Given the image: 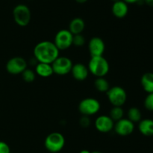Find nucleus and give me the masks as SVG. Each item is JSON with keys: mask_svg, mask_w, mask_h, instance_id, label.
Listing matches in <instances>:
<instances>
[{"mask_svg": "<svg viewBox=\"0 0 153 153\" xmlns=\"http://www.w3.org/2000/svg\"><path fill=\"white\" fill-rule=\"evenodd\" d=\"M59 56V50L54 42L43 40L39 42L34 48V57L38 62L52 64Z\"/></svg>", "mask_w": 153, "mask_h": 153, "instance_id": "1", "label": "nucleus"}, {"mask_svg": "<svg viewBox=\"0 0 153 153\" xmlns=\"http://www.w3.org/2000/svg\"><path fill=\"white\" fill-rule=\"evenodd\" d=\"M88 70L96 77H104L109 71V63L103 56H93L88 63Z\"/></svg>", "mask_w": 153, "mask_h": 153, "instance_id": "2", "label": "nucleus"}, {"mask_svg": "<svg viewBox=\"0 0 153 153\" xmlns=\"http://www.w3.org/2000/svg\"><path fill=\"white\" fill-rule=\"evenodd\" d=\"M44 146L51 153H58L65 146V138L59 132H52L46 137Z\"/></svg>", "mask_w": 153, "mask_h": 153, "instance_id": "3", "label": "nucleus"}, {"mask_svg": "<svg viewBox=\"0 0 153 153\" xmlns=\"http://www.w3.org/2000/svg\"><path fill=\"white\" fill-rule=\"evenodd\" d=\"M13 16L15 22L18 26L22 27L26 26L31 21V10L25 4H19L13 8Z\"/></svg>", "mask_w": 153, "mask_h": 153, "instance_id": "4", "label": "nucleus"}, {"mask_svg": "<svg viewBox=\"0 0 153 153\" xmlns=\"http://www.w3.org/2000/svg\"><path fill=\"white\" fill-rule=\"evenodd\" d=\"M106 93L109 102L114 106H122L126 102V92L123 87L118 86L110 87Z\"/></svg>", "mask_w": 153, "mask_h": 153, "instance_id": "5", "label": "nucleus"}, {"mask_svg": "<svg viewBox=\"0 0 153 153\" xmlns=\"http://www.w3.org/2000/svg\"><path fill=\"white\" fill-rule=\"evenodd\" d=\"M101 105L97 99L87 98L81 100L79 104V110L83 116H93L100 111Z\"/></svg>", "mask_w": 153, "mask_h": 153, "instance_id": "6", "label": "nucleus"}, {"mask_svg": "<svg viewBox=\"0 0 153 153\" xmlns=\"http://www.w3.org/2000/svg\"><path fill=\"white\" fill-rule=\"evenodd\" d=\"M73 34L68 29H61L56 33L54 44L59 50L70 48L73 45Z\"/></svg>", "mask_w": 153, "mask_h": 153, "instance_id": "7", "label": "nucleus"}, {"mask_svg": "<svg viewBox=\"0 0 153 153\" xmlns=\"http://www.w3.org/2000/svg\"><path fill=\"white\" fill-rule=\"evenodd\" d=\"M51 64L54 74L61 76L70 73L73 65L71 59L67 56H58Z\"/></svg>", "mask_w": 153, "mask_h": 153, "instance_id": "8", "label": "nucleus"}, {"mask_svg": "<svg viewBox=\"0 0 153 153\" xmlns=\"http://www.w3.org/2000/svg\"><path fill=\"white\" fill-rule=\"evenodd\" d=\"M27 68V62L22 57L15 56L10 58L6 64V70L11 74H22Z\"/></svg>", "mask_w": 153, "mask_h": 153, "instance_id": "9", "label": "nucleus"}, {"mask_svg": "<svg viewBox=\"0 0 153 153\" xmlns=\"http://www.w3.org/2000/svg\"><path fill=\"white\" fill-rule=\"evenodd\" d=\"M114 128L118 135L126 136L133 133L134 130V124L128 118H123L119 121L116 122Z\"/></svg>", "mask_w": 153, "mask_h": 153, "instance_id": "10", "label": "nucleus"}, {"mask_svg": "<svg viewBox=\"0 0 153 153\" xmlns=\"http://www.w3.org/2000/svg\"><path fill=\"white\" fill-rule=\"evenodd\" d=\"M114 126V122L109 116L102 115L97 117L95 121V127L101 133H108Z\"/></svg>", "mask_w": 153, "mask_h": 153, "instance_id": "11", "label": "nucleus"}, {"mask_svg": "<svg viewBox=\"0 0 153 153\" xmlns=\"http://www.w3.org/2000/svg\"><path fill=\"white\" fill-rule=\"evenodd\" d=\"M88 50L91 57L103 56L105 50V45L102 38L99 37H94L90 40L88 44Z\"/></svg>", "mask_w": 153, "mask_h": 153, "instance_id": "12", "label": "nucleus"}, {"mask_svg": "<svg viewBox=\"0 0 153 153\" xmlns=\"http://www.w3.org/2000/svg\"><path fill=\"white\" fill-rule=\"evenodd\" d=\"M71 74L75 80L78 81H83L88 78L89 70L85 64L82 63H76L72 67Z\"/></svg>", "mask_w": 153, "mask_h": 153, "instance_id": "13", "label": "nucleus"}, {"mask_svg": "<svg viewBox=\"0 0 153 153\" xmlns=\"http://www.w3.org/2000/svg\"><path fill=\"white\" fill-rule=\"evenodd\" d=\"M112 14L114 16L119 19H122L124 18L128 12V6L127 3L123 0H120V1L115 2H114L113 5H112Z\"/></svg>", "mask_w": 153, "mask_h": 153, "instance_id": "14", "label": "nucleus"}, {"mask_svg": "<svg viewBox=\"0 0 153 153\" xmlns=\"http://www.w3.org/2000/svg\"><path fill=\"white\" fill-rule=\"evenodd\" d=\"M139 131L146 136H153V119L144 118L139 122Z\"/></svg>", "mask_w": 153, "mask_h": 153, "instance_id": "15", "label": "nucleus"}, {"mask_svg": "<svg viewBox=\"0 0 153 153\" xmlns=\"http://www.w3.org/2000/svg\"><path fill=\"white\" fill-rule=\"evenodd\" d=\"M35 73L42 77H49L54 74L51 64L38 62L35 65Z\"/></svg>", "mask_w": 153, "mask_h": 153, "instance_id": "16", "label": "nucleus"}, {"mask_svg": "<svg viewBox=\"0 0 153 153\" xmlns=\"http://www.w3.org/2000/svg\"><path fill=\"white\" fill-rule=\"evenodd\" d=\"M85 23L83 19L80 17H76L70 21L69 24V31L73 34H82L85 30Z\"/></svg>", "mask_w": 153, "mask_h": 153, "instance_id": "17", "label": "nucleus"}, {"mask_svg": "<svg viewBox=\"0 0 153 153\" xmlns=\"http://www.w3.org/2000/svg\"><path fill=\"white\" fill-rule=\"evenodd\" d=\"M141 86L143 90L149 94L153 92V73L146 72L141 76Z\"/></svg>", "mask_w": 153, "mask_h": 153, "instance_id": "18", "label": "nucleus"}, {"mask_svg": "<svg viewBox=\"0 0 153 153\" xmlns=\"http://www.w3.org/2000/svg\"><path fill=\"white\" fill-rule=\"evenodd\" d=\"M94 86L100 92H107L110 88V84L105 77H97L94 81Z\"/></svg>", "mask_w": 153, "mask_h": 153, "instance_id": "19", "label": "nucleus"}, {"mask_svg": "<svg viewBox=\"0 0 153 153\" xmlns=\"http://www.w3.org/2000/svg\"><path fill=\"white\" fill-rule=\"evenodd\" d=\"M128 118L130 121L134 122H139L142 119V114L140 110L137 107H131L127 112Z\"/></svg>", "mask_w": 153, "mask_h": 153, "instance_id": "20", "label": "nucleus"}, {"mask_svg": "<svg viewBox=\"0 0 153 153\" xmlns=\"http://www.w3.org/2000/svg\"><path fill=\"white\" fill-rule=\"evenodd\" d=\"M124 110L122 106H114L110 110L109 116L112 118L114 122H117L123 118Z\"/></svg>", "mask_w": 153, "mask_h": 153, "instance_id": "21", "label": "nucleus"}, {"mask_svg": "<svg viewBox=\"0 0 153 153\" xmlns=\"http://www.w3.org/2000/svg\"><path fill=\"white\" fill-rule=\"evenodd\" d=\"M22 77L26 82H32L36 78V73L31 69L26 68L22 73Z\"/></svg>", "mask_w": 153, "mask_h": 153, "instance_id": "22", "label": "nucleus"}, {"mask_svg": "<svg viewBox=\"0 0 153 153\" xmlns=\"http://www.w3.org/2000/svg\"><path fill=\"white\" fill-rule=\"evenodd\" d=\"M85 38L82 34H73V45L77 46V47H80L85 45Z\"/></svg>", "mask_w": 153, "mask_h": 153, "instance_id": "23", "label": "nucleus"}, {"mask_svg": "<svg viewBox=\"0 0 153 153\" xmlns=\"http://www.w3.org/2000/svg\"><path fill=\"white\" fill-rule=\"evenodd\" d=\"M144 106L146 110L153 111V92L149 93L144 99Z\"/></svg>", "mask_w": 153, "mask_h": 153, "instance_id": "24", "label": "nucleus"}, {"mask_svg": "<svg viewBox=\"0 0 153 153\" xmlns=\"http://www.w3.org/2000/svg\"><path fill=\"white\" fill-rule=\"evenodd\" d=\"M79 124H80V125L83 128L89 127L90 124H91V120H90L89 116H83L80 118V120H79Z\"/></svg>", "mask_w": 153, "mask_h": 153, "instance_id": "25", "label": "nucleus"}, {"mask_svg": "<svg viewBox=\"0 0 153 153\" xmlns=\"http://www.w3.org/2000/svg\"><path fill=\"white\" fill-rule=\"evenodd\" d=\"M0 153H10V147L4 141H0Z\"/></svg>", "mask_w": 153, "mask_h": 153, "instance_id": "26", "label": "nucleus"}, {"mask_svg": "<svg viewBox=\"0 0 153 153\" xmlns=\"http://www.w3.org/2000/svg\"><path fill=\"white\" fill-rule=\"evenodd\" d=\"M123 1H124L127 4H134V3L140 2L143 1V0H123Z\"/></svg>", "mask_w": 153, "mask_h": 153, "instance_id": "27", "label": "nucleus"}, {"mask_svg": "<svg viewBox=\"0 0 153 153\" xmlns=\"http://www.w3.org/2000/svg\"><path fill=\"white\" fill-rule=\"evenodd\" d=\"M143 2H144L148 6L153 7V0H143Z\"/></svg>", "mask_w": 153, "mask_h": 153, "instance_id": "28", "label": "nucleus"}, {"mask_svg": "<svg viewBox=\"0 0 153 153\" xmlns=\"http://www.w3.org/2000/svg\"><path fill=\"white\" fill-rule=\"evenodd\" d=\"M75 1H76V2H78V3H80V4H83V3L87 2L88 0H75Z\"/></svg>", "mask_w": 153, "mask_h": 153, "instance_id": "29", "label": "nucleus"}, {"mask_svg": "<svg viewBox=\"0 0 153 153\" xmlns=\"http://www.w3.org/2000/svg\"><path fill=\"white\" fill-rule=\"evenodd\" d=\"M79 153H91V152L89 151V150L83 149V150H82V151H80V152Z\"/></svg>", "mask_w": 153, "mask_h": 153, "instance_id": "30", "label": "nucleus"}, {"mask_svg": "<svg viewBox=\"0 0 153 153\" xmlns=\"http://www.w3.org/2000/svg\"><path fill=\"white\" fill-rule=\"evenodd\" d=\"M91 153H102V152H99V151H94V152H92Z\"/></svg>", "mask_w": 153, "mask_h": 153, "instance_id": "31", "label": "nucleus"}, {"mask_svg": "<svg viewBox=\"0 0 153 153\" xmlns=\"http://www.w3.org/2000/svg\"><path fill=\"white\" fill-rule=\"evenodd\" d=\"M112 1L114 2H117V1H120V0H112Z\"/></svg>", "mask_w": 153, "mask_h": 153, "instance_id": "32", "label": "nucleus"}]
</instances>
